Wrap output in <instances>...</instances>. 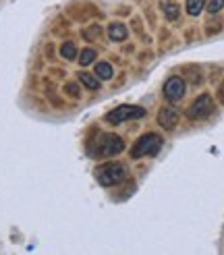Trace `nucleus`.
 <instances>
[{"label":"nucleus","instance_id":"1","mask_svg":"<svg viewBox=\"0 0 224 255\" xmlns=\"http://www.w3.org/2000/svg\"><path fill=\"white\" fill-rule=\"evenodd\" d=\"M124 176H127V170L118 162H106L96 168V178L102 187H116L124 181Z\"/></svg>","mask_w":224,"mask_h":255},{"label":"nucleus","instance_id":"2","mask_svg":"<svg viewBox=\"0 0 224 255\" xmlns=\"http://www.w3.org/2000/svg\"><path fill=\"white\" fill-rule=\"evenodd\" d=\"M162 137L158 133H145L141 135L131 147V158H145V156H156L162 149Z\"/></svg>","mask_w":224,"mask_h":255},{"label":"nucleus","instance_id":"3","mask_svg":"<svg viewBox=\"0 0 224 255\" xmlns=\"http://www.w3.org/2000/svg\"><path fill=\"white\" fill-rule=\"evenodd\" d=\"M124 149L122 139L114 133H104L100 135V139L96 141V156L100 158H112V156H118L120 151Z\"/></svg>","mask_w":224,"mask_h":255},{"label":"nucleus","instance_id":"4","mask_svg":"<svg viewBox=\"0 0 224 255\" xmlns=\"http://www.w3.org/2000/svg\"><path fill=\"white\" fill-rule=\"evenodd\" d=\"M143 117H145V108L133 106V104H122L114 110H110L104 117V121L110 125H120L124 121H135V119H143Z\"/></svg>","mask_w":224,"mask_h":255},{"label":"nucleus","instance_id":"5","mask_svg":"<svg viewBox=\"0 0 224 255\" xmlns=\"http://www.w3.org/2000/svg\"><path fill=\"white\" fill-rule=\"evenodd\" d=\"M212 112H214V98L210 94H199L191 102V106L187 108V117L191 121H202V119L210 117Z\"/></svg>","mask_w":224,"mask_h":255},{"label":"nucleus","instance_id":"6","mask_svg":"<svg viewBox=\"0 0 224 255\" xmlns=\"http://www.w3.org/2000/svg\"><path fill=\"white\" fill-rule=\"evenodd\" d=\"M162 94H164V98L170 102V104H177V102L185 96V81L181 77H170L164 87H162Z\"/></svg>","mask_w":224,"mask_h":255},{"label":"nucleus","instance_id":"7","mask_svg":"<svg viewBox=\"0 0 224 255\" xmlns=\"http://www.w3.org/2000/svg\"><path fill=\"white\" fill-rule=\"evenodd\" d=\"M179 121H181V112L177 108H172V106L160 108V112H158V125L162 127V129L172 131L174 127L179 125Z\"/></svg>","mask_w":224,"mask_h":255},{"label":"nucleus","instance_id":"8","mask_svg":"<svg viewBox=\"0 0 224 255\" xmlns=\"http://www.w3.org/2000/svg\"><path fill=\"white\" fill-rule=\"evenodd\" d=\"M127 25H122V23H112L108 25V37L112 42H122V40H127Z\"/></svg>","mask_w":224,"mask_h":255},{"label":"nucleus","instance_id":"9","mask_svg":"<svg viewBox=\"0 0 224 255\" xmlns=\"http://www.w3.org/2000/svg\"><path fill=\"white\" fill-rule=\"evenodd\" d=\"M160 8H162V12H164V17H166L168 21H177L179 15H181V8H179L177 2H168V0H162Z\"/></svg>","mask_w":224,"mask_h":255},{"label":"nucleus","instance_id":"10","mask_svg":"<svg viewBox=\"0 0 224 255\" xmlns=\"http://www.w3.org/2000/svg\"><path fill=\"white\" fill-rule=\"evenodd\" d=\"M96 77L100 81H108V79L114 77V69H112L110 62H98L96 65Z\"/></svg>","mask_w":224,"mask_h":255},{"label":"nucleus","instance_id":"11","mask_svg":"<svg viewBox=\"0 0 224 255\" xmlns=\"http://www.w3.org/2000/svg\"><path fill=\"white\" fill-rule=\"evenodd\" d=\"M77 77H79V81H81L87 89H92V92L100 89V79H98V77H94V75H90V73H79Z\"/></svg>","mask_w":224,"mask_h":255},{"label":"nucleus","instance_id":"12","mask_svg":"<svg viewBox=\"0 0 224 255\" xmlns=\"http://www.w3.org/2000/svg\"><path fill=\"white\" fill-rule=\"evenodd\" d=\"M204 6H206V0H187V4H185L187 12H189L191 17H197L199 12L204 10Z\"/></svg>","mask_w":224,"mask_h":255},{"label":"nucleus","instance_id":"13","mask_svg":"<svg viewBox=\"0 0 224 255\" xmlns=\"http://www.w3.org/2000/svg\"><path fill=\"white\" fill-rule=\"evenodd\" d=\"M60 56L67 58V60L77 58V46H75L73 42H65V44L60 46Z\"/></svg>","mask_w":224,"mask_h":255},{"label":"nucleus","instance_id":"14","mask_svg":"<svg viewBox=\"0 0 224 255\" xmlns=\"http://www.w3.org/2000/svg\"><path fill=\"white\" fill-rule=\"evenodd\" d=\"M94 60H96V50H92V48H85L83 52L79 54V65H81V67L92 65Z\"/></svg>","mask_w":224,"mask_h":255},{"label":"nucleus","instance_id":"15","mask_svg":"<svg viewBox=\"0 0 224 255\" xmlns=\"http://www.w3.org/2000/svg\"><path fill=\"white\" fill-rule=\"evenodd\" d=\"M224 6V0H210V4H208V10L212 12V15H216L218 10H222Z\"/></svg>","mask_w":224,"mask_h":255},{"label":"nucleus","instance_id":"16","mask_svg":"<svg viewBox=\"0 0 224 255\" xmlns=\"http://www.w3.org/2000/svg\"><path fill=\"white\" fill-rule=\"evenodd\" d=\"M65 92H67L69 96H73V98H79V94H81V89H79V85H77V83H67V87H65Z\"/></svg>","mask_w":224,"mask_h":255},{"label":"nucleus","instance_id":"17","mask_svg":"<svg viewBox=\"0 0 224 255\" xmlns=\"http://www.w3.org/2000/svg\"><path fill=\"white\" fill-rule=\"evenodd\" d=\"M98 33H100V27H98V25H94V29H92V31H85V37H92V35L96 37Z\"/></svg>","mask_w":224,"mask_h":255},{"label":"nucleus","instance_id":"18","mask_svg":"<svg viewBox=\"0 0 224 255\" xmlns=\"http://www.w3.org/2000/svg\"><path fill=\"white\" fill-rule=\"evenodd\" d=\"M218 94H220V102L224 104V83H222V87H220V92H218Z\"/></svg>","mask_w":224,"mask_h":255}]
</instances>
